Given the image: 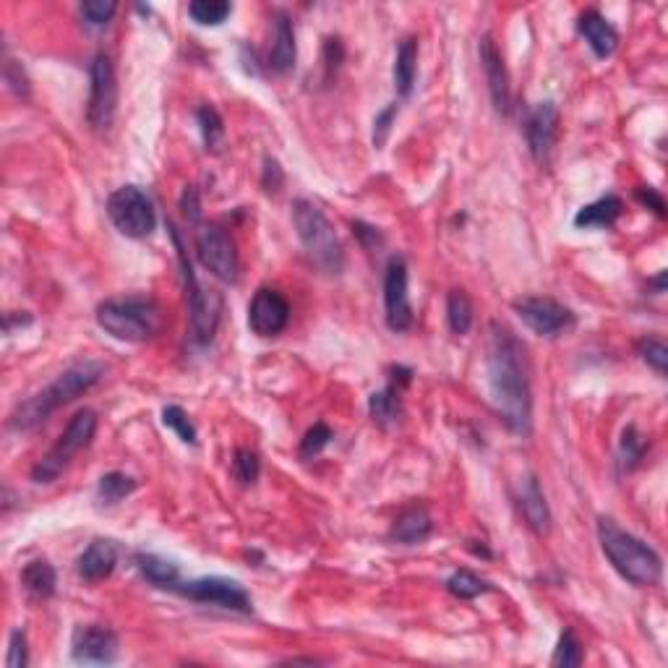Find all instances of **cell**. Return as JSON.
<instances>
[{"mask_svg": "<svg viewBox=\"0 0 668 668\" xmlns=\"http://www.w3.org/2000/svg\"><path fill=\"white\" fill-rule=\"evenodd\" d=\"M488 395L496 413L517 436H528L533 428V387H530L528 350L517 334L504 324L488 327Z\"/></svg>", "mask_w": 668, "mask_h": 668, "instance_id": "cell-1", "label": "cell"}, {"mask_svg": "<svg viewBox=\"0 0 668 668\" xmlns=\"http://www.w3.org/2000/svg\"><path fill=\"white\" fill-rule=\"evenodd\" d=\"M598 541L611 567L635 588H655L663 580V562L655 548L624 530L614 517H598Z\"/></svg>", "mask_w": 668, "mask_h": 668, "instance_id": "cell-2", "label": "cell"}, {"mask_svg": "<svg viewBox=\"0 0 668 668\" xmlns=\"http://www.w3.org/2000/svg\"><path fill=\"white\" fill-rule=\"evenodd\" d=\"M102 376H105V366L97 361H79L74 366H68L53 384H47L42 392L29 397L27 402H21L19 408L11 413L8 426L16 428V431H32L40 423H45L55 410L74 402L76 397L89 392L94 384H100Z\"/></svg>", "mask_w": 668, "mask_h": 668, "instance_id": "cell-3", "label": "cell"}, {"mask_svg": "<svg viewBox=\"0 0 668 668\" xmlns=\"http://www.w3.org/2000/svg\"><path fill=\"white\" fill-rule=\"evenodd\" d=\"M293 225L298 233V241L314 259L316 267H321L327 274H340L345 269V254L342 243L334 233V225L329 217L316 207L314 201L298 199L293 204Z\"/></svg>", "mask_w": 668, "mask_h": 668, "instance_id": "cell-4", "label": "cell"}, {"mask_svg": "<svg viewBox=\"0 0 668 668\" xmlns=\"http://www.w3.org/2000/svg\"><path fill=\"white\" fill-rule=\"evenodd\" d=\"M97 324L121 342L152 340L160 332V308L152 298H113L97 306Z\"/></svg>", "mask_w": 668, "mask_h": 668, "instance_id": "cell-5", "label": "cell"}, {"mask_svg": "<svg viewBox=\"0 0 668 668\" xmlns=\"http://www.w3.org/2000/svg\"><path fill=\"white\" fill-rule=\"evenodd\" d=\"M94 434H97V413L92 408H84L68 421L66 431L58 436L55 447L42 457L37 465L32 468V481L34 483H53L63 470L71 465L81 449H87L92 444Z\"/></svg>", "mask_w": 668, "mask_h": 668, "instance_id": "cell-6", "label": "cell"}, {"mask_svg": "<svg viewBox=\"0 0 668 668\" xmlns=\"http://www.w3.org/2000/svg\"><path fill=\"white\" fill-rule=\"evenodd\" d=\"M107 217L126 238H149L157 228L154 204L139 186H121L107 196Z\"/></svg>", "mask_w": 668, "mask_h": 668, "instance_id": "cell-7", "label": "cell"}, {"mask_svg": "<svg viewBox=\"0 0 668 668\" xmlns=\"http://www.w3.org/2000/svg\"><path fill=\"white\" fill-rule=\"evenodd\" d=\"M178 256L183 264V277H186V295H188V319H191V337L196 345H209L217 334L222 319V295L217 290H207L199 285V280L191 272V264L186 261V251L181 246V238L173 233Z\"/></svg>", "mask_w": 668, "mask_h": 668, "instance_id": "cell-8", "label": "cell"}, {"mask_svg": "<svg viewBox=\"0 0 668 668\" xmlns=\"http://www.w3.org/2000/svg\"><path fill=\"white\" fill-rule=\"evenodd\" d=\"M115 110H118V79L115 66L107 53L94 55L89 66V105L87 118L94 131H107L113 126Z\"/></svg>", "mask_w": 668, "mask_h": 668, "instance_id": "cell-9", "label": "cell"}, {"mask_svg": "<svg viewBox=\"0 0 668 668\" xmlns=\"http://www.w3.org/2000/svg\"><path fill=\"white\" fill-rule=\"evenodd\" d=\"M196 256L201 267L212 272L217 280L235 282L241 274V256L228 230L220 225H204L196 230Z\"/></svg>", "mask_w": 668, "mask_h": 668, "instance_id": "cell-10", "label": "cell"}, {"mask_svg": "<svg viewBox=\"0 0 668 668\" xmlns=\"http://www.w3.org/2000/svg\"><path fill=\"white\" fill-rule=\"evenodd\" d=\"M512 308H515V314L520 316V321L530 332H535L538 337H548V340L567 334L577 321L572 308L554 301V298H543V295L520 298V301L512 303Z\"/></svg>", "mask_w": 668, "mask_h": 668, "instance_id": "cell-11", "label": "cell"}, {"mask_svg": "<svg viewBox=\"0 0 668 668\" xmlns=\"http://www.w3.org/2000/svg\"><path fill=\"white\" fill-rule=\"evenodd\" d=\"M175 593H181L188 601L207 603V606L225 608V611H235V614H251L254 611L246 588L241 582L228 580V577H199V580L181 582Z\"/></svg>", "mask_w": 668, "mask_h": 668, "instance_id": "cell-12", "label": "cell"}, {"mask_svg": "<svg viewBox=\"0 0 668 668\" xmlns=\"http://www.w3.org/2000/svg\"><path fill=\"white\" fill-rule=\"evenodd\" d=\"M384 311L392 332H408L415 324L413 303L408 293V264L402 256H392L384 269Z\"/></svg>", "mask_w": 668, "mask_h": 668, "instance_id": "cell-13", "label": "cell"}, {"mask_svg": "<svg viewBox=\"0 0 668 668\" xmlns=\"http://www.w3.org/2000/svg\"><path fill=\"white\" fill-rule=\"evenodd\" d=\"M290 321L288 298L274 288H259L248 306V327L256 337H277Z\"/></svg>", "mask_w": 668, "mask_h": 668, "instance_id": "cell-14", "label": "cell"}, {"mask_svg": "<svg viewBox=\"0 0 668 668\" xmlns=\"http://www.w3.org/2000/svg\"><path fill=\"white\" fill-rule=\"evenodd\" d=\"M559 123H562V113L556 102L546 100L538 102L528 113V121H525V139H528V149L533 154L535 162H548L551 152H554V144L559 139Z\"/></svg>", "mask_w": 668, "mask_h": 668, "instance_id": "cell-15", "label": "cell"}, {"mask_svg": "<svg viewBox=\"0 0 668 668\" xmlns=\"http://www.w3.org/2000/svg\"><path fill=\"white\" fill-rule=\"evenodd\" d=\"M71 655L76 663H94V666H107L118 658V635L113 629L100 627V624H81L74 629L71 637Z\"/></svg>", "mask_w": 668, "mask_h": 668, "instance_id": "cell-16", "label": "cell"}, {"mask_svg": "<svg viewBox=\"0 0 668 668\" xmlns=\"http://www.w3.org/2000/svg\"><path fill=\"white\" fill-rule=\"evenodd\" d=\"M478 55H481V68L483 74H486L488 94H491L496 113L507 115L509 107H512V87H509V74L507 66H504V58H501V50L491 34H486L481 40Z\"/></svg>", "mask_w": 668, "mask_h": 668, "instance_id": "cell-17", "label": "cell"}, {"mask_svg": "<svg viewBox=\"0 0 668 668\" xmlns=\"http://www.w3.org/2000/svg\"><path fill=\"white\" fill-rule=\"evenodd\" d=\"M517 507H520V515L522 520H525V525H528L535 535H541L543 538V535L551 533V522H554V517H551V509H548L541 481H538L535 475H530V478L522 481Z\"/></svg>", "mask_w": 668, "mask_h": 668, "instance_id": "cell-18", "label": "cell"}, {"mask_svg": "<svg viewBox=\"0 0 668 668\" xmlns=\"http://www.w3.org/2000/svg\"><path fill=\"white\" fill-rule=\"evenodd\" d=\"M577 32L588 47L593 50L595 58H611L616 53V45H619V32L614 29V24L606 19L598 11H585L577 19Z\"/></svg>", "mask_w": 668, "mask_h": 668, "instance_id": "cell-19", "label": "cell"}, {"mask_svg": "<svg viewBox=\"0 0 668 668\" xmlns=\"http://www.w3.org/2000/svg\"><path fill=\"white\" fill-rule=\"evenodd\" d=\"M115 564H118V548L113 541H105V538H97L87 546V551L76 559V572H79L81 580L87 582H102L115 572Z\"/></svg>", "mask_w": 668, "mask_h": 668, "instance_id": "cell-20", "label": "cell"}, {"mask_svg": "<svg viewBox=\"0 0 668 668\" xmlns=\"http://www.w3.org/2000/svg\"><path fill=\"white\" fill-rule=\"evenodd\" d=\"M298 45H295V29L288 14L274 16L272 45H269V68L277 74H288L295 68Z\"/></svg>", "mask_w": 668, "mask_h": 668, "instance_id": "cell-21", "label": "cell"}, {"mask_svg": "<svg viewBox=\"0 0 668 668\" xmlns=\"http://www.w3.org/2000/svg\"><path fill=\"white\" fill-rule=\"evenodd\" d=\"M434 533V520L428 515L426 507H408L395 520L392 530H389V538L402 546H415V543H423L431 538Z\"/></svg>", "mask_w": 668, "mask_h": 668, "instance_id": "cell-22", "label": "cell"}, {"mask_svg": "<svg viewBox=\"0 0 668 668\" xmlns=\"http://www.w3.org/2000/svg\"><path fill=\"white\" fill-rule=\"evenodd\" d=\"M624 201L619 196L608 194L601 199L590 201L575 214V228L580 230H608L614 228L616 220L622 217Z\"/></svg>", "mask_w": 668, "mask_h": 668, "instance_id": "cell-23", "label": "cell"}, {"mask_svg": "<svg viewBox=\"0 0 668 668\" xmlns=\"http://www.w3.org/2000/svg\"><path fill=\"white\" fill-rule=\"evenodd\" d=\"M134 562L141 577H144L149 585H154V588L175 590L183 582L181 569H178V564L170 562V559H162V556L157 554H136Z\"/></svg>", "mask_w": 668, "mask_h": 668, "instance_id": "cell-24", "label": "cell"}, {"mask_svg": "<svg viewBox=\"0 0 668 668\" xmlns=\"http://www.w3.org/2000/svg\"><path fill=\"white\" fill-rule=\"evenodd\" d=\"M392 76H395L397 94H400V97H410L415 87V76H418V40H415V37H405V40L397 45Z\"/></svg>", "mask_w": 668, "mask_h": 668, "instance_id": "cell-25", "label": "cell"}, {"mask_svg": "<svg viewBox=\"0 0 668 668\" xmlns=\"http://www.w3.org/2000/svg\"><path fill=\"white\" fill-rule=\"evenodd\" d=\"M400 395H402V389L387 384V387L379 389V392H374V395L368 397V413H371V418H374L376 426L392 428L400 423V418H402Z\"/></svg>", "mask_w": 668, "mask_h": 668, "instance_id": "cell-26", "label": "cell"}, {"mask_svg": "<svg viewBox=\"0 0 668 668\" xmlns=\"http://www.w3.org/2000/svg\"><path fill=\"white\" fill-rule=\"evenodd\" d=\"M21 585L27 588V593H32L34 598H53L55 585H58V575H55V567L47 559H34L27 567L21 569Z\"/></svg>", "mask_w": 668, "mask_h": 668, "instance_id": "cell-27", "label": "cell"}, {"mask_svg": "<svg viewBox=\"0 0 668 668\" xmlns=\"http://www.w3.org/2000/svg\"><path fill=\"white\" fill-rule=\"evenodd\" d=\"M473 321H475V308H473V301H470V295L460 288L449 290L447 324H449V329H452V334H457V337L468 334L470 327H473Z\"/></svg>", "mask_w": 668, "mask_h": 668, "instance_id": "cell-28", "label": "cell"}, {"mask_svg": "<svg viewBox=\"0 0 668 668\" xmlns=\"http://www.w3.org/2000/svg\"><path fill=\"white\" fill-rule=\"evenodd\" d=\"M136 491V481L131 475L121 473V470H113V473L102 475L100 483H97V499L102 504H118V501L126 499L128 494H134Z\"/></svg>", "mask_w": 668, "mask_h": 668, "instance_id": "cell-29", "label": "cell"}, {"mask_svg": "<svg viewBox=\"0 0 668 668\" xmlns=\"http://www.w3.org/2000/svg\"><path fill=\"white\" fill-rule=\"evenodd\" d=\"M196 123H199L201 139H204L207 152H217L222 139H225V123H222L220 113H217L212 105H201L199 110H196Z\"/></svg>", "mask_w": 668, "mask_h": 668, "instance_id": "cell-30", "label": "cell"}, {"mask_svg": "<svg viewBox=\"0 0 668 668\" xmlns=\"http://www.w3.org/2000/svg\"><path fill=\"white\" fill-rule=\"evenodd\" d=\"M447 590L455 595V598H460V601H473V598L491 590V582L478 577L475 572H470V569H457L455 575L447 580Z\"/></svg>", "mask_w": 668, "mask_h": 668, "instance_id": "cell-31", "label": "cell"}, {"mask_svg": "<svg viewBox=\"0 0 668 668\" xmlns=\"http://www.w3.org/2000/svg\"><path fill=\"white\" fill-rule=\"evenodd\" d=\"M233 14V6L225 0H194L188 6V16L199 24V27H220L222 21Z\"/></svg>", "mask_w": 668, "mask_h": 668, "instance_id": "cell-32", "label": "cell"}, {"mask_svg": "<svg viewBox=\"0 0 668 668\" xmlns=\"http://www.w3.org/2000/svg\"><path fill=\"white\" fill-rule=\"evenodd\" d=\"M645 452H648V444L640 436V431L635 426L624 428L622 441H619V465H622V470H627V473L635 470L642 462V457H645Z\"/></svg>", "mask_w": 668, "mask_h": 668, "instance_id": "cell-33", "label": "cell"}, {"mask_svg": "<svg viewBox=\"0 0 668 668\" xmlns=\"http://www.w3.org/2000/svg\"><path fill=\"white\" fill-rule=\"evenodd\" d=\"M233 475L241 486H254L261 475V460L254 449L238 447L233 455Z\"/></svg>", "mask_w": 668, "mask_h": 668, "instance_id": "cell-34", "label": "cell"}, {"mask_svg": "<svg viewBox=\"0 0 668 668\" xmlns=\"http://www.w3.org/2000/svg\"><path fill=\"white\" fill-rule=\"evenodd\" d=\"M585 661V653H582V642L577 640V635L572 629H564L562 637H559V645L554 650V658H551V666H582Z\"/></svg>", "mask_w": 668, "mask_h": 668, "instance_id": "cell-35", "label": "cell"}, {"mask_svg": "<svg viewBox=\"0 0 668 668\" xmlns=\"http://www.w3.org/2000/svg\"><path fill=\"white\" fill-rule=\"evenodd\" d=\"M162 423H165L170 431H175L183 444H196V439H199L196 426L191 423V418H188V413L181 405H167V408L162 410Z\"/></svg>", "mask_w": 668, "mask_h": 668, "instance_id": "cell-36", "label": "cell"}, {"mask_svg": "<svg viewBox=\"0 0 668 668\" xmlns=\"http://www.w3.org/2000/svg\"><path fill=\"white\" fill-rule=\"evenodd\" d=\"M115 11H118V6H115L113 0H87V3L79 6V14L81 19H84V24L94 29L107 27L110 19L115 16Z\"/></svg>", "mask_w": 668, "mask_h": 668, "instance_id": "cell-37", "label": "cell"}, {"mask_svg": "<svg viewBox=\"0 0 668 668\" xmlns=\"http://www.w3.org/2000/svg\"><path fill=\"white\" fill-rule=\"evenodd\" d=\"M332 439L334 431L327 426V423H314V426L306 431V436L301 439V457L303 460H311V457L321 455V449H327Z\"/></svg>", "mask_w": 668, "mask_h": 668, "instance_id": "cell-38", "label": "cell"}, {"mask_svg": "<svg viewBox=\"0 0 668 668\" xmlns=\"http://www.w3.org/2000/svg\"><path fill=\"white\" fill-rule=\"evenodd\" d=\"M640 355L642 361L648 363L650 368H655L658 374H666V366H668V348L666 342L661 340V337H645V340H640Z\"/></svg>", "mask_w": 668, "mask_h": 668, "instance_id": "cell-39", "label": "cell"}, {"mask_svg": "<svg viewBox=\"0 0 668 668\" xmlns=\"http://www.w3.org/2000/svg\"><path fill=\"white\" fill-rule=\"evenodd\" d=\"M8 668H27L29 666V645H27V632L24 629H14L11 632V640H8Z\"/></svg>", "mask_w": 668, "mask_h": 668, "instance_id": "cell-40", "label": "cell"}, {"mask_svg": "<svg viewBox=\"0 0 668 668\" xmlns=\"http://www.w3.org/2000/svg\"><path fill=\"white\" fill-rule=\"evenodd\" d=\"M3 79H6L8 89H11L16 97H29L27 71H24V66H21L19 61H11V58H8L6 66H3Z\"/></svg>", "mask_w": 668, "mask_h": 668, "instance_id": "cell-41", "label": "cell"}, {"mask_svg": "<svg viewBox=\"0 0 668 668\" xmlns=\"http://www.w3.org/2000/svg\"><path fill=\"white\" fill-rule=\"evenodd\" d=\"M397 102H392V105H387L384 110H381L379 115L374 118V147L376 149H384V144H387L389 134H392V123H395L397 118Z\"/></svg>", "mask_w": 668, "mask_h": 668, "instance_id": "cell-42", "label": "cell"}, {"mask_svg": "<svg viewBox=\"0 0 668 668\" xmlns=\"http://www.w3.org/2000/svg\"><path fill=\"white\" fill-rule=\"evenodd\" d=\"M342 58H345V50H342V42L337 37H329L327 45H324V68H327V79H332L340 68Z\"/></svg>", "mask_w": 668, "mask_h": 668, "instance_id": "cell-43", "label": "cell"}, {"mask_svg": "<svg viewBox=\"0 0 668 668\" xmlns=\"http://www.w3.org/2000/svg\"><path fill=\"white\" fill-rule=\"evenodd\" d=\"M637 199H640L648 209H653L658 217H666V201H663V196L658 194L655 188L640 186V188H637Z\"/></svg>", "mask_w": 668, "mask_h": 668, "instance_id": "cell-44", "label": "cell"}, {"mask_svg": "<svg viewBox=\"0 0 668 668\" xmlns=\"http://www.w3.org/2000/svg\"><path fill=\"white\" fill-rule=\"evenodd\" d=\"M181 207H183V214H186V220H191V222L199 220V214H201L199 196H196L194 188H186V191H183Z\"/></svg>", "mask_w": 668, "mask_h": 668, "instance_id": "cell-45", "label": "cell"}, {"mask_svg": "<svg viewBox=\"0 0 668 668\" xmlns=\"http://www.w3.org/2000/svg\"><path fill=\"white\" fill-rule=\"evenodd\" d=\"M650 288H653L655 293H663V290H666V272L658 274V277H655V280L650 282Z\"/></svg>", "mask_w": 668, "mask_h": 668, "instance_id": "cell-46", "label": "cell"}]
</instances>
